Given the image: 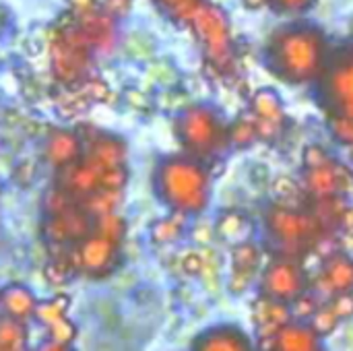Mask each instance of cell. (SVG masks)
Masks as SVG:
<instances>
[{
	"label": "cell",
	"mask_w": 353,
	"mask_h": 351,
	"mask_svg": "<svg viewBox=\"0 0 353 351\" xmlns=\"http://www.w3.org/2000/svg\"><path fill=\"white\" fill-rule=\"evenodd\" d=\"M165 168V188L174 197L172 203L182 209H194L199 203L205 205V176L196 166L178 161Z\"/></svg>",
	"instance_id": "6da1fadb"
},
{
	"label": "cell",
	"mask_w": 353,
	"mask_h": 351,
	"mask_svg": "<svg viewBox=\"0 0 353 351\" xmlns=\"http://www.w3.org/2000/svg\"><path fill=\"white\" fill-rule=\"evenodd\" d=\"M316 43V39L306 35H302V41L300 35L285 37V48H281V52L285 50V68L292 70L298 79H308V74L314 70L319 52Z\"/></svg>",
	"instance_id": "7a4b0ae2"
},
{
	"label": "cell",
	"mask_w": 353,
	"mask_h": 351,
	"mask_svg": "<svg viewBox=\"0 0 353 351\" xmlns=\"http://www.w3.org/2000/svg\"><path fill=\"white\" fill-rule=\"evenodd\" d=\"M265 290L271 300H290L302 292V275L296 269V265L277 263L269 269L265 277Z\"/></svg>",
	"instance_id": "3957f363"
},
{
	"label": "cell",
	"mask_w": 353,
	"mask_h": 351,
	"mask_svg": "<svg viewBox=\"0 0 353 351\" xmlns=\"http://www.w3.org/2000/svg\"><path fill=\"white\" fill-rule=\"evenodd\" d=\"M275 232L285 242H296V240H300V238H304L308 234V221L304 219V215H296V213H290V211H279L277 221H275Z\"/></svg>",
	"instance_id": "277c9868"
},
{
	"label": "cell",
	"mask_w": 353,
	"mask_h": 351,
	"mask_svg": "<svg viewBox=\"0 0 353 351\" xmlns=\"http://www.w3.org/2000/svg\"><path fill=\"white\" fill-rule=\"evenodd\" d=\"M256 265H259V252L254 246L242 244L234 250V277L236 279L248 281V277L252 275Z\"/></svg>",
	"instance_id": "5b68a950"
},
{
	"label": "cell",
	"mask_w": 353,
	"mask_h": 351,
	"mask_svg": "<svg viewBox=\"0 0 353 351\" xmlns=\"http://www.w3.org/2000/svg\"><path fill=\"white\" fill-rule=\"evenodd\" d=\"M217 335H209L203 339V348L199 351H248L244 345V339L238 335V331H215Z\"/></svg>",
	"instance_id": "8992f818"
},
{
	"label": "cell",
	"mask_w": 353,
	"mask_h": 351,
	"mask_svg": "<svg viewBox=\"0 0 353 351\" xmlns=\"http://www.w3.org/2000/svg\"><path fill=\"white\" fill-rule=\"evenodd\" d=\"M310 182V188L319 194H333L341 188L339 184V178L335 176V172L329 168V166H323V168H312V174L308 178Z\"/></svg>",
	"instance_id": "52a82bcc"
},
{
	"label": "cell",
	"mask_w": 353,
	"mask_h": 351,
	"mask_svg": "<svg viewBox=\"0 0 353 351\" xmlns=\"http://www.w3.org/2000/svg\"><path fill=\"white\" fill-rule=\"evenodd\" d=\"M279 348L281 351H314L312 350V337L304 329L279 331Z\"/></svg>",
	"instance_id": "ba28073f"
},
{
	"label": "cell",
	"mask_w": 353,
	"mask_h": 351,
	"mask_svg": "<svg viewBox=\"0 0 353 351\" xmlns=\"http://www.w3.org/2000/svg\"><path fill=\"white\" fill-rule=\"evenodd\" d=\"M327 277L331 281V285H335L337 290H345L350 283H353V265L345 259H335L327 271Z\"/></svg>",
	"instance_id": "9c48e42d"
},
{
	"label": "cell",
	"mask_w": 353,
	"mask_h": 351,
	"mask_svg": "<svg viewBox=\"0 0 353 351\" xmlns=\"http://www.w3.org/2000/svg\"><path fill=\"white\" fill-rule=\"evenodd\" d=\"M337 321H339V319L333 314V310H331V308H325V310H321L319 314H314V331H316V333H329V331L335 329Z\"/></svg>",
	"instance_id": "30bf717a"
},
{
	"label": "cell",
	"mask_w": 353,
	"mask_h": 351,
	"mask_svg": "<svg viewBox=\"0 0 353 351\" xmlns=\"http://www.w3.org/2000/svg\"><path fill=\"white\" fill-rule=\"evenodd\" d=\"M329 308L333 310V314L337 319H347L353 314V298L352 296H339L335 302H331Z\"/></svg>",
	"instance_id": "8fae6325"
},
{
	"label": "cell",
	"mask_w": 353,
	"mask_h": 351,
	"mask_svg": "<svg viewBox=\"0 0 353 351\" xmlns=\"http://www.w3.org/2000/svg\"><path fill=\"white\" fill-rule=\"evenodd\" d=\"M68 2L74 12H87V14L95 12V4H97L95 0H68Z\"/></svg>",
	"instance_id": "7c38bea8"
},
{
	"label": "cell",
	"mask_w": 353,
	"mask_h": 351,
	"mask_svg": "<svg viewBox=\"0 0 353 351\" xmlns=\"http://www.w3.org/2000/svg\"><path fill=\"white\" fill-rule=\"evenodd\" d=\"M242 4L248 10H261V8H265L269 4V0H242Z\"/></svg>",
	"instance_id": "4fadbf2b"
},
{
	"label": "cell",
	"mask_w": 353,
	"mask_h": 351,
	"mask_svg": "<svg viewBox=\"0 0 353 351\" xmlns=\"http://www.w3.org/2000/svg\"><path fill=\"white\" fill-rule=\"evenodd\" d=\"M281 2H283L285 6H292V8H298V6H302V4H304L306 0H281Z\"/></svg>",
	"instance_id": "5bb4252c"
}]
</instances>
